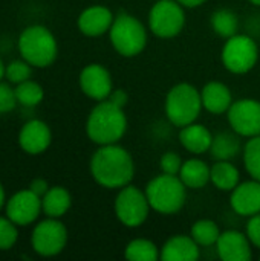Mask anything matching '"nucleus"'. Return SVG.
<instances>
[{"mask_svg": "<svg viewBox=\"0 0 260 261\" xmlns=\"http://www.w3.org/2000/svg\"><path fill=\"white\" fill-rule=\"evenodd\" d=\"M221 228L215 220L210 219H201L196 220L192 225L190 229V236L193 237V240L201 246V248H210L215 246L221 237Z\"/></svg>", "mask_w": 260, "mask_h": 261, "instance_id": "bb28decb", "label": "nucleus"}, {"mask_svg": "<svg viewBox=\"0 0 260 261\" xmlns=\"http://www.w3.org/2000/svg\"><path fill=\"white\" fill-rule=\"evenodd\" d=\"M115 20L113 12L103 5H93L86 8L78 17V29L86 37H100L109 34L110 26Z\"/></svg>", "mask_w": 260, "mask_h": 261, "instance_id": "dca6fc26", "label": "nucleus"}, {"mask_svg": "<svg viewBox=\"0 0 260 261\" xmlns=\"http://www.w3.org/2000/svg\"><path fill=\"white\" fill-rule=\"evenodd\" d=\"M178 176L188 190H201L210 184V165L199 158H192L184 161Z\"/></svg>", "mask_w": 260, "mask_h": 261, "instance_id": "412c9836", "label": "nucleus"}, {"mask_svg": "<svg viewBox=\"0 0 260 261\" xmlns=\"http://www.w3.org/2000/svg\"><path fill=\"white\" fill-rule=\"evenodd\" d=\"M179 5H182L185 9H195V8H199L202 6L207 0H176Z\"/></svg>", "mask_w": 260, "mask_h": 261, "instance_id": "e433bc0d", "label": "nucleus"}, {"mask_svg": "<svg viewBox=\"0 0 260 261\" xmlns=\"http://www.w3.org/2000/svg\"><path fill=\"white\" fill-rule=\"evenodd\" d=\"M29 190H31V191H34L38 197H43V196L48 193L49 185H48V182H46L44 179H35V180H32V182H31Z\"/></svg>", "mask_w": 260, "mask_h": 261, "instance_id": "c9c22d12", "label": "nucleus"}, {"mask_svg": "<svg viewBox=\"0 0 260 261\" xmlns=\"http://www.w3.org/2000/svg\"><path fill=\"white\" fill-rule=\"evenodd\" d=\"M182 158L175 153V151H167L161 156L159 159V168H161V173H166V174H173V176H178L181 168H182Z\"/></svg>", "mask_w": 260, "mask_h": 261, "instance_id": "2f4dec72", "label": "nucleus"}, {"mask_svg": "<svg viewBox=\"0 0 260 261\" xmlns=\"http://www.w3.org/2000/svg\"><path fill=\"white\" fill-rule=\"evenodd\" d=\"M248 2L254 6H260V0H248Z\"/></svg>", "mask_w": 260, "mask_h": 261, "instance_id": "ea45409f", "label": "nucleus"}, {"mask_svg": "<svg viewBox=\"0 0 260 261\" xmlns=\"http://www.w3.org/2000/svg\"><path fill=\"white\" fill-rule=\"evenodd\" d=\"M113 210L118 222L126 228H139L152 211L146 191L132 184L118 190Z\"/></svg>", "mask_w": 260, "mask_h": 261, "instance_id": "0eeeda50", "label": "nucleus"}, {"mask_svg": "<svg viewBox=\"0 0 260 261\" xmlns=\"http://www.w3.org/2000/svg\"><path fill=\"white\" fill-rule=\"evenodd\" d=\"M210 24H211V29L215 31L216 35L227 40V38L238 34L239 17L234 11L228 9V8H219L211 14Z\"/></svg>", "mask_w": 260, "mask_h": 261, "instance_id": "393cba45", "label": "nucleus"}, {"mask_svg": "<svg viewBox=\"0 0 260 261\" xmlns=\"http://www.w3.org/2000/svg\"><path fill=\"white\" fill-rule=\"evenodd\" d=\"M5 70H6V67L3 66V63H2V60H0V80H2L3 75H5Z\"/></svg>", "mask_w": 260, "mask_h": 261, "instance_id": "58836bf2", "label": "nucleus"}, {"mask_svg": "<svg viewBox=\"0 0 260 261\" xmlns=\"http://www.w3.org/2000/svg\"><path fill=\"white\" fill-rule=\"evenodd\" d=\"M187 187L179 176L161 173L144 188L152 211L162 216L178 214L187 202Z\"/></svg>", "mask_w": 260, "mask_h": 261, "instance_id": "7ed1b4c3", "label": "nucleus"}, {"mask_svg": "<svg viewBox=\"0 0 260 261\" xmlns=\"http://www.w3.org/2000/svg\"><path fill=\"white\" fill-rule=\"evenodd\" d=\"M17 228L15 223L9 219L0 217V251L11 249L17 242Z\"/></svg>", "mask_w": 260, "mask_h": 261, "instance_id": "7c9ffc66", "label": "nucleus"}, {"mask_svg": "<svg viewBox=\"0 0 260 261\" xmlns=\"http://www.w3.org/2000/svg\"><path fill=\"white\" fill-rule=\"evenodd\" d=\"M127 132V116L124 109L110 99L98 101L86 121V133L97 145L118 144Z\"/></svg>", "mask_w": 260, "mask_h": 261, "instance_id": "f03ea898", "label": "nucleus"}, {"mask_svg": "<svg viewBox=\"0 0 260 261\" xmlns=\"http://www.w3.org/2000/svg\"><path fill=\"white\" fill-rule=\"evenodd\" d=\"M227 119L234 133L241 138H254L260 135V101L254 98H241L233 101L227 112Z\"/></svg>", "mask_w": 260, "mask_h": 261, "instance_id": "9d476101", "label": "nucleus"}, {"mask_svg": "<svg viewBox=\"0 0 260 261\" xmlns=\"http://www.w3.org/2000/svg\"><path fill=\"white\" fill-rule=\"evenodd\" d=\"M90 174L100 187L120 190L132 184L135 161L129 150L120 144L100 145L90 159Z\"/></svg>", "mask_w": 260, "mask_h": 261, "instance_id": "f257e3e1", "label": "nucleus"}, {"mask_svg": "<svg viewBox=\"0 0 260 261\" xmlns=\"http://www.w3.org/2000/svg\"><path fill=\"white\" fill-rule=\"evenodd\" d=\"M215 248L222 261H251L253 258V245L247 232L238 229L222 231Z\"/></svg>", "mask_w": 260, "mask_h": 261, "instance_id": "ddd939ff", "label": "nucleus"}, {"mask_svg": "<svg viewBox=\"0 0 260 261\" xmlns=\"http://www.w3.org/2000/svg\"><path fill=\"white\" fill-rule=\"evenodd\" d=\"M230 206L241 217H253L260 213V180L241 182L230 193Z\"/></svg>", "mask_w": 260, "mask_h": 261, "instance_id": "2eb2a0df", "label": "nucleus"}, {"mask_svg": "<svg viewBox=\"0 0 260 261\" xmlns=\"http://www.w3.org/2000/svg\"><path fill=\"white\" fill-rule=\"evenodd\" d=\"M17 96H15V90L11 89L8 84L0 83V115L12 112L17 106Z\"/></svg>", "mask_w": 260, "mask_h": 261, "instance_id": "473e14b6", "label": "nucleus"}, {"mask_svg": "<svg viewBox=\"0 0 260 261\" xmlns=\"http://www.w3.org/2000/svg\"><path fill=\"white\" fill-rule=\"evenodd\" d=\"M31 243L34 251L41 257L58 255L66 248L67 229L58 219L49 217L34 228Z\"/></svg>", "mask_w": 260, "mask_h": 261, "instance_id": "9b49d317", "label": "nucleus"}, {"mask_svg": "<svg viewBox=\"0 0 260 261\" xmlns=\"http://www.w3.org/2000/svg\"><path fill=\"white\" fill-rule=\"evenodd\" d=\"M215 135L199 122H192L179 130V142L181 145L192 154L201 156L210 151Z\"/></svg>", "mask_w": 260, "mask_h": 261, "instance_id": "aec40b11", "label": "nucleus"}, {"mask_svg": "<svg viewBox=\"0 0 260 261\" xmlns=\"http://www.w3.org/2000/svg\"><path fill=\"white\" fill-rule=\"evenodd\" d=\"M124 257L129 261H158L161 258V251L149 239H133L127 243Z\"/></svg>", "mask_w": 260, "mask_h": 261, "instance_id": "a878e982", "label": "nucleus"}, {"mask_svg": "<svg viewBox=\"0 0 260 261\" xmlns=\"http://www.w3.org/2000/svg\"><path fill=\"white\" fill-rule=\"evenodd\" d=\"M210 182L225 193H231L241 184V173L231 161H216L210 167Z\"/></svg>", "mask_w": 260, "mask_h": 261, "instance_id": "4be33fe9", "label": "nucleus"}, {"mask_svg": "<svg viewBox=\"0 0 260 261\" xmlns=\"http://www.w3.org/2000/svg\"><path fill=\"white\" fill-rule=\"evenodd\" d=\"M41 211V197H38L31 190H25L14 194L6 205L8 219L20 226L32 223Z\"/></svg>", "mask_w": 260, "mask_h": 261, "instance_id": "4468645a", "label": "nucleus"}, {"mask_svg": "<svg viewBox=\"0 0 260 261\" xmlns=\"http://www.w3.org/2000/svg\"><path fill=\"white\" fill-rule=\"evenodd\" d=\"M221 60L228 72L234 75L248 73L259 61V46L250 35L238 32L236 35L227 38L222 47Z\"/></svg>", "mask_w": 260, "mask_h": 261, "instance_id": "6e6552de", "label": "nucleus"}, {"mask_svg": "<svg viewBox=\"0 0 260 261\" xmlns=\"http://www.w3.org/2000/svg\"><path fill=\"white\" fill-rule=\"evenodd\" d=\"M251 245L254 248L260 249V213L253 216V217H248V223H247V229H245Z\"/></svg>", "mask_w": 260, "mask_h": 261, "instance_id": "72a5a7b5", "label": "nucleus"}, {"mask_svg": "<svg viewBox=\"0 0 260 261\" xmlns=\"http://www.w3.org/2000/svg\"><path fill=\"white\" fill-rule=\"evenodd\" d=\"M244 167L251 179L260 180V135L250 138L242 150Z\"/></svg>", "mask_w": 260, "mask_h": 261, "instance_id": "cd10ccee", "label": "nucleus"}, {"mask_svg": "<svg viewBox=\"0 0 260 261\" xmlns=\"http://www.w3.org/2000/svg\"><path fill=\"white\" fill-rule=\"evenodd\" d=\"M80 87L87 98L93 101H104L113 92V80L103 64L92 63L81 70Z\"/></svg>", "mask_w": 260, "mask_h": 261, "instance_id": "f8f14e48", "label": "nucleus"}, {"mask_svg": "<svg viewBox=\"0 0 260 261\" xmlns=\"http://www.w3.org/2000/svg\"><path fill=\"white\" fill-rule=\"evenodd\" d=\"M109 38L112 47L121 57L133 58L147 46V28L135 15L121 12L115 15L109 31Z\"/></svg>", "mask_w": 260, "mask_h": 261, "instance_id": "39448f33", "label": "nucleus"}, {"mask_svg": "<svg viewBox=\"0 0 260 261\" xmlns=\"http://www.w3.org/2000/svg\"><path fill=\"white\" fill-rule=\"evenodd\" d=\"M202 109L201 90L190 83H178L166 95L164 112L175 127L181 128L196 122Z\"/></svg>", "mask_w": 260, "mask_h": 261, "instance_id": "20e7f679", "label": "nucleus"}, {"mask_svg": "<svg viewBox=\"0 0 260 261\" xmlns=\"http://www.w3.org/2000/svg\"><path fill=\"white\" fill-rule=\"evenodd\" d=\"M52 133L46 122L40 119L28 121L18 135V144L28 154H41L51 145Z\"/></svg>", "mask_w": 260, "mask_h": 261, "instance_id": "f3484780", "label": "nucleus"}, {"mask_svg": "<svg viewBox=\"0 0 260 261\" xmlns=\"http://www.w3.org/2000/svg\"><path fill=\"white\" fill-rule=\"evenodd\" d=\"M31 73H32V69H31V64L26 60L25 61L15 60V61L9 63L6 66V70H5V76L11 83H17V84L29 80L31 78Z\"/></svg>", "mask_w": 260, "mask_h": 261, "instance_id": "c756f323", "label": "nucleus"}, {"mask_svg": "<svg viewBox=\"0 0 260 261\" xmlns=\"http://www.w3.org/2000/svg\"><path fill=\"white\" fill-rule=\"evenodd\" d=\"M185 26V8L176 0H156L149 11V29L158 38H173Z\"/></svg>", "mask_w": 260, "mask_h": 261, "instance_id": "1a4fd4ad", "label": "nucleus"}, {"mask_svg": "<svg viewBox=\"0 0 260 261\" xmlns=\"http://www.w3.org/2000/svg\"><path fill=\"white\" fill-rule=\"evenodd\" d=\"M241 136L238 133H230V132H222L218 133L213 138L211 147H210V154L213 156L215 161H231L236 158L242 150L241 144Z\"/></svg>", "mask_w": 260, "mask_h": 261, "instance_id": "b1692460", "label": "nucleus"}, {"mask_svg": "<svg viewBox=\"0 0 260 261\" xmlns=\"http://www.w3.org/2000/svg\"><path fill=\"white\" fill-rule=\"evenodd\" d=\"M199 245L188 234H176L166 240L161 248L162 261H196L201 257Z\"/></svg>", "mask_w": 260, "mask_h": 261, "instance_id": "a211bd4d", "label": "nucleus"}, {"mask_svg": "<svg viewBox=\"0 0 260 261\" xmlns=\"http://www.w3.org/2000/svg\"><path fill=\"white\" fill-rule=\"evenodd\" d=\"M72 205L70 193L64 187H52L41 197V208L48 217L60 219L63 217Z\"/></svg>", "mask_w": 260, "mask_h": 261, "instance_id": "5701e85b", "label": "nucleus"}, {"mask_svg": "<svg viewBox=\"0 0 260 261\" xmlns=\"http://www.w3.org/2000/svg\"><path fill=\"white\" fill-rule=\"evenodd\" d=\"M18 49L23 60L35 67L51 66L58 55V46L54 34L41 24L28 26L20 34Z\"/></svg>", "mask_w": 260, "mask_h": 261, "instance_id": "423d86ee", "label": "nucleus"}, {"mask_svg": "<svg viewBox=\"0 0 260 261\" xmlns=\"http://www.w3.org/2000/svg\"><path fill=\"white\" fill-rule=\"evenodd\" d=\"M155 2H156V0H155Z\"/></svg>", "mask_w": 260, "mask_h": 261, "instance_id": "a19ab883", "label": "nucleus"}, {"mask_svg": "<svg viewBox=\"0 0 260 261\" xmlns=\"http://www.w3.org/2000/svg\"><path fill=\"white\" fill-rule=\"evenodd\" d=\"M107 99H110L113 104H116V106H120V107L124 109L127 106V102H129V95L123 89H113V92L110 93V96Z\"/></svg>", "mask_w": 260, "mask_h": 261, "instance_id": "f704fd0d", "label": "nucleus"}, {"mask_svg": "<svg viewBox=\"0 0 260 261\" xmlns=\"http://www.w3.org/2000/svg\"><path fill=\"white\" fill-rule=\"evenodd\" d=\"M3 203H5V190H3V187L0 185V210H2V206H3Z\"/></svg>", "mask_w": 260, "mask_h": 261, "instance_id": "4c0bfd02", "label": "nucleus"}, {"mask_svg": "<svg viewBox=\"0 0 260 261\" xmlns=\"http://www.w3.org/2000/svg\"><path fill=\"white\" fill-rule=\"evenodd\" d=\"M202 107L211 115H224L233 104V93L230 87L221 81H210L201 89Z\"/></svg>", "mask_w": 260, "mask_h": 261, "instance_id": "6ab92c4d", "label": "nucleus"}, {"mask_svg": "<svg viewBox=\"0 0 260 261\" xmlns=\"http://www.w3.org/2000/svg\"><path fill=\"white\" fill-rule=\"evenodd\" d=\"M14 90H15L18 104L23 107H35L43 101V96H44L43 87L38 83L31 81V80L20 83Z\"/></svg>", "mask_w": 260, "mask_h": 261, "instance_id": "c85d7f7f", "label": "nucleus"}]
</instances>
